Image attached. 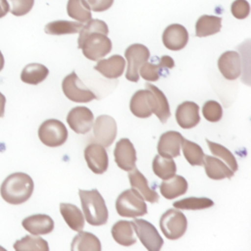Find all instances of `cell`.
<instances>
[{
	"label": "cell",
	"mask_w": 251,
	"mask_h": 251,
	"mask_svg": "<svg viewBox=\"0 0 251 251\" xmlns=\"http://www.w3.org/2000/svg\"><path fill=\"white\" fill-rule=\"evenodd\" d=\"M108 26L104 21L94 19L86 22L79 31L78 48L84 57L91 61H98L108 55L112 50V41L107 36Z\"/></svg>",
	"instance_id": "obj_1"
},
{
	"label": "cell",
	"mask_w": 251,
	"mask_h": 251,
	"mask_svg": "<svg viewBox=\"0 0 251 251\" xmlns=\"http://www.w3.org/2000/svg\"><path fill=\"white\" fill-rule=\"evenodd\" d=\"M33 180L25 173H14L2 182L0 193L9 204L19 205L29 199L33 192Z\"/></svg>",
	"instance_id": "obj_2"
},
{
	"label": "cell",
	"mask_w": 251,
	"mask_h": 251,
	"mask_svg": "<svg viewBox=\"0 0 251 251\" xmlns=\"http://www.w3.org/2000/svg\"><path fill=\"white\" fill-rule=\"evenodd\" d=\"M82 211L86 222L91 226L105 225L109 218L104 198L96 188L91 190H78Z\"/></svg>",
	"instance_id": "obj_3"
},
{
	"label": "cell",
	"mask_w": 251,
	"mask_h": 251,
	"mask_svg": "<svg viewBox=\"0 0 251 251\" xmlns=\"http://www.w3.org/2000/svg\"><path fill=\"white\" fill-rule=\"evenodd\" d=\"M116 210L120 216L126 218H136L147 214L144 199L133 188L126 189L118 196Z\"/></svg>",
	"instance_id": "obj_4"
},
{
	"label": "cell",
	"mask_w": 251,
	"mask_h": 251,
	"mask_svg": "<svg viewBox=\"0 0 251 251\" xmlns=\"http://www.w3.org/2000/svg\"><path fill=\"white\" fill-rule=\"evenodd\" d=\"M160 227L162 232L168 239H178L186 231V217L179 210L169 209L161 216Z\"/></svg>",
	"instance_id": "obj_5"
},
{
	"label": "cell",
	"mask_w": 251,
	"mask_h": 251,
	"mask_svg": "<svg viewBox=\"0 0 251 251\" xmlns=\"http://www.w3.org/2000/svg\"><path fill=\"white\" fill-rule=\"evenodd\" d=\"M38 137L46 146L58 147L66 142L68 138V130L61 121L49 119L40 125L38 128Z\"/></svg>",
	"instance_id": "obj_6"
},
{
	"label": "cell",
	"mask_w": 251,
	"mask_h": 251,
	"mask_svg": "<svg viewBox=\"0 0 251 251\" xmlns=\"http://www.w3.org/2000/svg\"><path fill=\"white\" fill-rule=\"evenodd\" d=\"M62 89L68 99L76 103H87L96 98V95L87 88L75 72H72L62 81Z\"/></svg>",
	"instance_id": "obj_7"
},
{
	"label": "cell",
	"mask_w": 251,
	"mask_h": 251,
	"mask_svg": "<svg viewBox=\"0 0 251 251\" xmlns=\"http://www.w3.org/2000/svg\"><path fill=\"white\" fill-rule=\"evenodd\" d=\"M125 56L127 62L126 78L129 81L137 82L139 79V68L150 57L149 49L143 44L134 43L126 49Z\"/></svg>",
	"instance_id": "obj_8"
},
{
	"label": "cell",
	"mask_w": 251,
	"mask_h": 251,
	"mask_svg": "<svg viewBox=\"0 0 251 251\" xmlns=\"http://www.w3.org/2000/svg\"><path fill=\"white\" fill-rule=\"evenodd\" d=\"M132 224L136 235L147 250L159 251L161 249L164 240L151 223L142 219H135Z\"/></svg>",
	"instance_id": "obj_9"
},
{
	"label": "cell",
	"mask_w": 251,
	"mask_h": 251,
	"mask_svg": "<svg viewBox=\"0 0 251 251\" xmlns=\"http://www.w3.org/2000/svg\"><path fill=\"white\" fill-rule=\"evenodd\" d=\"M93 136L96 143L109 147L117 136V124L113 117L100 115L93 125Z\"/></svg>",
	"instance_id": "obj_10"
},
{
	"label": "cell",
	"mask_w": 251,
	"mask_h": 251,
	"mask_svg": "<svg viewBox=\"0 0 251 251\" xmlns=\"http://www.w3.org/2000/svg\"><path fill=\"white\" fill-rule=\"evenodd\" d=\"M67 123L75 133L84 134L91 129L94 123V117L88 108L78 106L73 108L69 112Z\"/></svg>",
	"instance_id": "obj_11"
},
{
	"label": "cell",
	"mask_w": 251,
	"mask_h": 251,
	"mask_svg": "<svg viewBox=\"0 0 251 251\" xmlns=\"http://www.w3.org/2000/svg\"><path fill=\"white\" fill-rule=\"evenodd\" d=\"M84 159L88 168L97 175L105 173L108 169L109 159L104 146L99 143H90L84 149Z\"/></svg>",
	"instance_id": "obj_12"
},
{
	"label": "cell",
	"mask_w": 251,
	"mask_h": 251,
	"mask_svg": "<svg viewBox=\"0 0 251 251\" xmlns=\"http://www.w3.org/2000/svg\"><path fill=\"white\" fill-rule=\"evenodd\" d=\"M115 162L124 171H130L135 167L136 152L133 144L128 138H121L114 150Z\"/></svg>",
	"instance_id": "obj_13"
},
{
	"label": "cell",
	"mask_w": 251,
	"mask_h": 251,
	"mask_svg": "<svg viewBox=\"0 0 251 251\" xmlns=\"http://www.w3.org/2000/svg\"><path fill=\"white\" fill-rule=\"evenodd\" d=\"M145 87L149 91V103L152 114H155L162 124L167 123L168 119L171 116L170 106L167 97L158 87L149 82L145 83Z\"/></svg>",
	"instance_id": "obj_14"
},
{
	"label": "cell",
	"mask_w": 251,
	"mask_h": 251,
	"mask_svg": "<svg viewBox=\"0 0 251 251\" xmlns=\"http://www.w3.org/2000/svg\"><path fill=\"white\" fill-rule=\"evenodd\" d=\"M163 44L170 50L177 51L184 48L188 42V31L179 24L168 25L163 31Z\"/></svg>",
	"instance_id": "obj_15"
},
{
	"label": "cell",
	"mask_w": 251,
	"mask_h": 251,
	"mask_svg": "<svg viewBox=\"0 0 251 251\" xmlns=\"http://www.w3.org/2000/svg\"><path fill=\"white\" fill-rule=\"evenodd\" d=\"M218 68L223 76L228 80L237 78L241 74L240 56L235 51L224 52L218 60Z\"/></svg>",
	"instance_id": "obj_16"
},
{
	"label": "cell",
	"mask_w": 251,
	"mask_h": 251,
	"mask_svg": "<svg viewBox=\"0 0 251 251\" xmlns=\"http://www.w3.org/2000/svg\"><path fill=\"white\" fill-rule=\"evenodd\" d=\"M176 120L182 128H192L200 122L199 106L195 102L184 101L176 110Z\"/></svg>",
	"instance_id": "obj_17"
},
{
	"label": "cell",
	"mask_w": 251,
	"mask_h": 251,
	"mask_svg": "<svg viewBox=\"0 0 251 251\" xmlns=\"http://www.w3.org/2000/svg\"><path fill=\"white\" fill-rule=\"evenodd\" d=\"M183 136L176 130H169L164 132L158 142V153L161 156L175 158L180 154V146Z\"/></svg>",
	"instance_id": "obj_18"
},
{
	"label": "cell",
	"mask_w": 251,
	"mask_h": 251,
	"mask_svg": "<svg viewBox=\"0 0 251 251\" xmlns=\"http://www.w3.org/2000/svg\"><path fill=\"white\" fill-rule=\"evenodd\" d=\"M22 225L25 230L33 235L47 234L54 228L52 218L44 214H36L26 217L23 220Z\"/></svg>",
	"instance_id": "obj_19"
},
{
	"label": "cell",
	"mask_w": 251,
	"mask_h": 251,
	"mask_svg": "<svg viewBox=\"0 0 251 251\" xmlns=\"http://www.w3.org/2000/svg\"><path fill=\"white\" fill-rule=\"evenodd\" d=\"M128 172V179L131 187L135 189L144 200L150 203L158 202L159 195L148 185V180L146 177L135 167Z\"/></svg>",
	"instance_id": "obj_20"
},
{
	"label": "cell",
	"mask_w": 251,
	"mask_h": 251,
	"mask_svg": "<svg viewBox=\"0 0 251 251\" xmlns=\"http://www.w3.org/2000/svg\"><path fill=\"white\" fill-rule=\"evenodd\" d=\"M126 61L121 55H113L108 59H100L94 67L102 75L107 78H118L125 71Z\"/></svg>",
	"instance_id": "obj_21"
},
{
	"label": "cell",
	"mask_w": 251,
	"mask_h": 251,
	"mask_svg": "<svg viewBox=\"0 0 251 251\" xmlns=\"http://www.w3.org/2000/svg\"><path fill=\"white\" fill-rule=\"evenodd\" d=\"M188 188L186 179L181 176L175 175L168 179H163L160 184L161 194L167 199H174L180 195H183Z\"/></svg>",
	"instance_id": "obj_22"
},
{
	"label": "cell",
	"mask_w": 251,
	"mask_h": 251,
	"mask_svg": "<svg viewBox=\"0 0 251 251\" xmlns=\"http://www.w3.org/2000/svg\"><path fill=\"white\" fill-rule=\"evenodd\" d=\"M203 166L205 167V171L208 177L215 180H220L226 177L230 178L234 175V173L219 158L212 157L209 155H204Z\"/></svg>",
	"instance_id": "obj_23"
},
{
	"label": "cell",
	"mask_w": 251,
	"mask_h": 251,
	"mask_svg": "<svg viewBox=\"0 0 251 251\" xmlns=\"http://www.w3.org/2000/svg\"><path fill=\"white\" fill-rule=\"evenodd\" d=\"M111 232L114 240L123 246H130L136 243L132 222L125 220L118 221L112 226Z\"/></svg>",
	"instance_id": "obj_24"
},
{
	"label": "cell",
	"mask_w": 251,
	"mask_h": 251,
	"mask_svg": "<svg viewBox=\"0 0 251 251\" xmlns=\"http://www.w3.org/2000/svg\"><path fill=\"white\" fill-rule=\"evenodd\" d=\"M130 112L137 118H149L152 115L150 103H149V91L148 89L137 90L131 97L129 102Z\"/></svg>",
	"instance_id": "obj_25"
},
{
	"label": "cell",
	"mask_w": 251,
	"mask_h": 251,
	"mask_svg": "<svg viewBox=\"0 0 251 251\" xmlns=\"http://www.w3.org/2000/svg\"><path fill=\"white\" fill-rule=\"evenodd\" d=\"M60 212L67 225L73 230H82L84 227V218L78 207L71 203H61Z\"/></svg>",
	"instance_id": "obj_26"
},
{
	"label": "cell",
	"mask_w": 251,
	"mask_h": 251,
	"mask_svg": "<svg viewBox=\"0 0 251 251\" xmlns=\"http://www.w3.org/2000/svg\"><path fill=\"white\" fill-rule=\"evenodd\" d=\"M71 249L73 251H100L102 246L96 235L91 232L80 230L74 237Z\"/></svg>",
	"instance_id": "obj_27"
},
{
	"label": "cell",
	"mask_w": 251,
	"mask_h": 251,
	"mask_svg": "<svg viewBox=\"0 0 251 251\" xmlns=\"http://www.w3.org/2000/svg\"><path fill=\"white\" fill-rule=\"evenodd\" d=\"M222 27V18L218 16H201L195 24V35L205 37L218 33Z\"/></svg>",
	"instance_id": "obj_28"
},
{
	"label": "cell",
	"mask_w": 251,
	"mask_h": 251,
	"mask_svg": "<svg viewBox=\"0 0 251 251\" xmlns=\"http://www.w3.org/2000/svg\"><path fill=\"white\" fill-rule=\"evenodd\" d=\"M48 74L49 70L44 65L31 63L23 69L21 73V79L25 83L35 85L42 82L47 77Z\"/></svg>",
	"instance_id": "obj_29"
},
{
	"label": "cell",
	"mask_w": 251,
	"mask_h": 251,
	"mask_svg": "<svg viewBox=\"0 0 251 251\" xmlns=\"http://www.w3.org/2000/svg\"><path fill=\"white\" fill-rule=\"evenodd\" d=\"M83 24L80 22H70V21H54L48 23L44 31L51 35H63L71 33H78L82 28Z\"/></svg>",
	"instance_id": "obj_30"
},
{
	"label": "cell",
	"mask_w": 251,
	"mask_h": 251,
	"mask_svg": "<svg viewBox=\"0 0 251 251\" xmlns=\"http://www.w3.org/2000/svg\"><path fill=\"white\" fill-rule=\"evenodd\" d=\"M152 170L158 177L168 179L176 175V166L173 158L156 155L152 162Z\"/></svg>",
	"instance_id": "obj_31"
},
{
	"label": "cell",
	"mask_w": 251,
	"mask_h": 251,
	"mask_svg": "<svg viewBox=\"0 0 251 251\" xmlns=\"http://www.w3.org/2000/svg\"><path fill=\"white\" fill-rule=\"evenodd\" d=\"M14 249L17 251L22 250H35V251H48L49 246L45 239L36 235H25L14 243Z\"/></svg>",
	"instance_id": "obj_32"
},
{
	"label": "cell",
	"mask_w": 251,
	"mask_h": 251,
	"mask_svg": "<svg viewBox=\"0 0 251 251\" xmlns=\"http://www.w3.org/2000/svg\"><path fill=\"white\" fill-rule=\"evenodd\" d=\"M181 145L183 156L191 166H203L204 152L197 143L183 138Z\"/></svg>",
	"instance_id": "obj_33"
},
{
	"label": "cell",
	"mask_w": 251,
	"mask_h": 251,
	"mask_svg": "<svg viewBox=\"0 0 251 251\" xmlns=\"http://www.w3.org/2000/svg\"><path fill=\"white\" fill-rule=\"evenodd\" d=\"M207 141V144H208V147L210 149V151L212 152L213 155H215L216 157H219L220 159H222L223 161H225L226 165L233 172L235 173L237 171V162H236V159L235 157L233 156V154L227 149L226 148L225 146L219 144V143H216V142H213L209 139H206Z\"/></svg>",
	"instance_id": "obj_34"
},
{
	"label": "cell",
	"mask_w": 251,
	"mask_h": 251,
	"mask_svg": "<svg viewBox=\"0 0 251 251\" xmlns=\"http://www.w3.org/2000/svg\"><path fill=\"white\" fill-rule=\"evenodd\" d=\"M213 205L214 202L207 197H188L173 203L175 208L182 210H203Z\"/></svg>",
	"instance_id": "obj_35"
},
{
	"label": "cell",
	"mask_w": 251,
	"mask_h": 251,
	"mask_svg": "<svg viewBox=\"0 0 251 251\" xmlns=\"http://www.w3.org/2000/svg\"><path fill=\"white\" fill-rule=\"evenodd\" d=\"M67 12L69 17L80 23H86L91 20V12L83 5L81 0H68Z\"/></svg>",
	"instance_id": "obj_36"
},
{
	"label": "cell",
	"mask_w": 251,
	"mask_h": 251,
	"mask_svg": "<svg viewBox=\"0 0 251 251\" xmlns=\"http://www.w3.org/2000/svg\"><path fill=\"white\" fill-rule=\"evenodd\" d=\"M163 71H165V69L160 65V63L154 64L152 62L146 61L140 66L138 74L139 75H141L142 78L146 80L156 81L161 76Z\"/></svg>",
	"instance_id": "obj_37"
},
{
	"label": "cell",
	"mask_w": 251,
	"mask_h": 251,
	"mask_svg": "<svg viewBox=\"0 0 251 251\" xmlns=\"http://www.w3.org/2000/svg\"><path fill=\"white\" fill-rule=\"evenodd\" d=\"M202 113L204 118L212 123L219 122L223 116V108L219 102L214 100H209L204 103L202 108Z\"/></svg>",
	"instance_id": "obj_38"
},
{
	"label": "cell",
	"mask_w": 251,
	"mask_h": 251,
	"mask_svg": "<svg viewBox=\"0 0 251 251\" xmlns=\"http://www.w3.org/2000/svg\"><path fill=\"white\" fill-rule=\"evenodd\" d=\"M12 15L20 17L26 15L33 7L34 0H10Z\"/></svg>",
	"instance_id": "obj_39"
},
{
	"label": "cell",
	"mask_w": 251,
	"mask_h": 251,
	"mask_svg": "<svg viewBox=\"0 0 251 251\" xmlns=\"http://www.w3.org/2000/svg\"><path fill=\"white\" fill-rule=\"evenodd\" d=\"M231 14L234 18L242 20L247 18L250 13V5L246 0H235L230 7Z\"/></svg>",
	"instance_id": "obj_40"
},
{
	"label": "cell",
	"mask_w": 251,
	"mask_h": 251,
	"mask_svg": "<svg viewBox=\"0 0 251 251\" xmlns=\"http://www.w3.org/2000/svg\"><path fill=\"white\" fill-rule=\"evenodd\" d=\"M83 5L93 12H104L114 3V0H81Z\"/></svg>",
	"instance_id": "obj_41"
},
{
	"label": "cell",
	"mask_w": 251,
	"mask_h": 251,
	"mask_svg": "<svg viewBox=\"0 0 251 251\" xmlns=\"http://www.w3.org/2000/svg\"><path fill=\"white\" fill-rule=\"evenodd\" d=\"M159 63L160 65L165 69V70H170L172 68L175 67V62L174 60L168 56V55H164L159 59Z\"/></svg>",
	"instance_id": "obj_42"
},
{
	"label": "cell",
	"mask_w": 251,
	"mask_h": 251,
	"mask_svg": "<svg viewBox=\"0 0 251 251\" xmlns=\"http://www.w3.org/2000/svg\"><path fill=\"white\" fill-rule=\"evenodd\" d=\"M10 11V5L7 0H0V19L5 17Z\"/></svg>",
	"instance_id": "obj_43"
},
{
	"label": "cell",
	"mask_w": 251,
	"mask_h": 251,
	"mask_svg": "<svg viewBox=\"0 0 251 251\" xmlns=\"http://www.w3.org/2000/svg\"><path fill=\"white\" fill-rule=\"evenodd\" d=\"M5 104H6V98H5V96L0 92V118L4 116Z\"/></svg>",
	"instance_id": "obj_44"
},
{
	"label": "cell",
	"mask_w": 251,
	"mask_h": 251,
	"mask_svg": "<svg viewBox=\"0 0 251 251\" xmlns=\"http://www.w3.org/2000/svg\"><path fill=\"white\" fill-rule=\"evenodd\" d=\"M4 63H5V60H4V56L2 54V52L0 51V72L2 71V69L4 68Z\"/></svg>",
	"instance_id": "obj_45"
}]
</instances>
